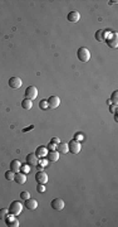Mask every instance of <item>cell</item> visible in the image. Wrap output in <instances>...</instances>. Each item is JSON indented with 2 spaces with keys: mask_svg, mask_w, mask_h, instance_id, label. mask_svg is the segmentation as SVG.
I'll list each match as a JSON object with an SVG mask.
<instances>
[{
  "mask_svg": "<svg viewBox=\"0 0 118 227\" xmlns=\"http://www.w3.org/2000/svg\"><path fill=\"white\" fill-rule=\"evenodd\" d=\"M9 215H13V216H19L21 213L23 211V203L20 201H13L10 203V206H9Z\"/></svg>",
  "mask_w": 118,
  "mask_h": 227,
  "instance_id": "obj_1",
  "label": "cell"
},
{
  "mask_svg": "<svg viewBox=\"0 0 118 227\" xmlns=\"http://www.w3.org/2000/svg\"><path fill=\"white\" fill-rule=\"evenodd\" d=\"M77 57L81 62L87 63L88 61L91 59V52H89L86 47H81V48L77 51Z\"/></svg>",
  "mask_w": 118,
  "mask_h": 227,
  "instance_id": "obj_2",
  "label": "cell"
},
{
  "mask_svg": "<svg viewBox=\"0 0 118 227\" xmlns=\"http://www.w3.org/2000/svg\"><path fill=\"white\" fill-rule=\"evenodd\" d=\"M68 148H69V151L72 154H79L81 153V150H82V144H81V141L72 140L68 144Z\"/></svg>",
  "mask_w": 118,
  "mask_h": 227,
  "instance_id": "obj_3",
  "label": "cell"
},
{
  "mask_svg": "<svg viewBox=\"0 0 118 227\" xmlns=\"http://www.w3.org/2000/svg\"><path fill=\"white\" fill-rule=\"evenodd\" d=\"M24 95H25V98L33 101V100H34V98H36V96H38V90H36L35 86H29V87H26Z\"/></svg>",
  "mask_w": 118,
  "mask_h": 227,
  "instance_id": "obj_4",
  "label": "cell"
},
{
  "mask_svg": "<svg viewBox=\"0 0 118 227\" xmlns=\"http://www.w3.org/2000/svg\"><path fill=\"white\" fill-rule=\"evenodd\" d=\"M26 164H29L30 167H36L39 164V157L35 153H30L26 155Z\"/></svg>",
  "mask_w": 118,
  "mask_h": 227,
  "instance_id": "obj_5",
  "label": "cell"
},
{
  "mask_svg": "<svg viewBox=\"0 0 118 227\" xmlns=\"http://www.w3.org/2000/svg\"><path fill=\"white\" fill-rule=\"evenodd\" d=\"M35 181L39 184H46V182H48V174L43 172V170H38V173L35 174Z\"/></svg>",
  "mask_w": 118,
  "mask_h": 227,
  "instance_id": "obj_6",
  "label": "cell"
},
{
  "mask_svg": "<svg viewBox=\"0 0 118 227\" xmlns=\"http://www.w3.org/2000/svg\"><path fill=\"white\" fill-rule=\"evenodd\" d=\"M50 206L55 211H62L65 205H64V201L62 200V198H54V200L50 202Z\"/></svg>",
  "mask_w": 118,
  "mask_h": 227,
  "instance_id": "obj_7",
  "label": "cell"
},
{
  "mask_svg": "<svg viewBox=\"0 0 118 227\" xmlns=\"http://www.w3.org/2000/svg\"><path fill=\"white\" fill-rule=\"evenodd\" d=\"M21 85H23V81H21V78H19V77H11L10 80H9V86H10L11 88H14V90L20 88Z\"/></svg>",
  "mask_w": 118,
  "mask_h": 227,
  "instance_id": "obj_8",
  "label": "cell"
},
{
  "mask_svg": "<svg viewBox=\"0 0 118 227\" xmlns=\"http://www.w3.org/2000/svg\"><path fill=\"white\" fill-rule=\"evenodd\" d=\"M46 101H48L49 108H56V107L60 105V98H59L58 96H50Z\"/></svg>",
  "mask_w": 118,
  "mask_h": 227,
  "instance_id": "obj_9",
  "label": "cell"
},
{
  "mask_svg": "<svg viewBox=\"0 0 118 227\" xmlns=\"http://www.w3.org/2000/svg\"><path fill=\"white\" fill-rule=\"evenodd\" d=\"M14 181H15V183H18V184H25V182H26V174L23 173V172L15 173V176H14Z\"/></svg>",
  "mask_w": 118,
  "mask_h": 227,
  "instance_id": "obj_10",
  "label": "cell"
},
{
  "mask_svg": "<svg viewBox=\"0 0 118 227\" xmlns=\"http://www.w3.org/2000/svg\"><path fill=\"white\" fill-rule=\"evenodd\" d=\"M67 19L70 23H78L79 20H81V14H79L78 12L73 10V12H70L67 15Z\"/></svg>",
  "mask_w": 118,
  "mask_h": 227,
  "instance_id": "obj_11",
  "label": "cell"
},
{
  "mask_svg": "<svg viewBox=\"0 0 118 227\" xmlns=\"http://www.w3.org/2000/svg\"><path fill=\"white\" fill-rule=\"evenodd\" d=\"M24 206L25 208H28V210H35V208L38 207V201L34 200V198H28V200H25V203H24Z\"/></svg>",
  "mask_w": 118,
  "mask_h": 227,
  "instance_id": "obj_12",
  "label": "cell"
},
{
  "mask_svg": "<svg viewBox=\"0 0 118 227\" xmlns=\"http://www.w3.org/2000/svg\"><path fill=\"white\" fill-rule=\"evenodd\" d=\"M5 221H6V225L9 227H18L19 226V221L15 218V216H13V215H10V216L8 215Z\"/></svg>",
  "mask_w": 118,
  "mask_h": 227,
  "instance_id": "obj_13",
  "label": "cell"
},
{
  "mask_svg": "<svg viewBox=\"0 0 118 227\" xmlns=\"http://www.w3.org/2000/svg\"><path fill=\"white\" fill-rule=\"evenodd\" d=\"M46 159L49 160V163H55V162H58V159H59V153L56 150H53V151H48V154H46Z\"/></svg>",
  "mask_w": 118,
  "mask_h": 227,
  "instance_id": "obj_14",
  "label": "cell"
},
{
  "mask_svg": "<svg viewBox=\"0 0 118 227\" xmlns=\"http://www.w3.org/2000/svg\"><path fill=\"white\" fill-rule=\"evenodd\" d=\"M56 151L59 154H67L69 151V148H68V143H58L56 144Z\"/></svg>",
  "mask_w": 118,
  "mask_h": 227,
  "instance_id": "obj_15",
  "label": "cell"
},
{
  "mask_svg": "<svg viewBox=\"0 0 118 227\" xmlns=\"http://www.w3.org/2000/svg\"><path fill=\"white\" fill-rule=\"evenodd\" d=\"M35 154L39 158H45L46 154H48V148H46V146H38L36 150H35Z\"/></svg>",
  "mask_w": 118,
  "mask_h": 227,
  "instance_id": "obj_16",
  "label": "cell"
},
{
  "mask_svg": "<svg viewBox=\"0 0 118 227\" xmlns=\"http://www.w3.org/2000/svg\"><path fill=\"white\" fill-rule=\"evenodd\" d=\"M20 167H21V163L19 162V160H16V159L11 160V163H10V170L11 172H14V173L20 172Z\"/></svg>",
  "mask_w": 118,
  "mask_h": 227,
  "instance_id": "obj_17",
  "label": "cell"
},
{
  "mask_svg": "<svg viewBox=\"0 0 118 227\" xmlns=\"http://www.w3.org/2000/svg\"><path fill=\"white\" fill-rule=\"evenodd\" d=\"M107 44H108V47H112V48H117V47H118L117 33H114V34H113V38H112V39H108V40H107Z\"/></svg>",
  "mask_w": 118,
  "mask_h": 227,
  "instance_id": "obj_18",
  "label": "cell"
},
{
  "mask_svg": "<svg viewBox=\"0 0 118 227\" xmlns=\"http://www.w3.org/2000/svg\"><path fill=\"white\" fill-rule=\"evenodd\" d=\"M21 107L24 108V110H30V108L33 107V102H31V100H28V98H24V100L21 101Z\"/></svg>",
  "mask_w": 118,
  "mask_h": 227,
  "instance_id": "obj_19",
  "label": "cell"
},
{
  "mask_svg": "<svg viewBox=\"0 0 118 227\" xmlns=\"http://www.w3.org/2000/svg\"><path fill=\"white\" fill-rule=\"evenodd\" d=\"M103 34H104V30H97L96 32V39L98 40V42H102L103 39H104V37H103Z\"/></svg>",
  "mask_w": 118,
  "mask_h": 227,
  "instance_id": "obj_20",
  "label": "cell"
},
{
  "mask_svg": "<svg viewBox=\"0 0 118 227\" xmlns=\"http://www.w3.org/2000/svg\"><path fill=\"white\" fill-rule=\"evenodd\" d=\"M8 215H9V210H6V208H0V220H5Z\"/></svg>",
  "mask_w": 118,
  "mask_h": 227,
  "instance_id": "obj_21",
  "label": "cell"
},
{
  "mask_svg": "<svg viewBox=\"0 0 118 227\" xmlns=\"http://www.w3.org/2000/svg\"><path fill=\"white\" fill-rule=\"evenodd\" d=\"M14 176H15V173L11 172V170H8V172L5 173V178L8 179V181H14Z\"/></svg>",
  "mask_w": 118,
  "mask_h": 227,
  "instance_id": "obj_22",
  "label": "cell"
},
{
  "mask_svg": "<svg viewBox=\"0 0 118 227\" xmlns=\"http://www.w3.org/2000/svg\"><path fill=\"white\" fill-rule=\"evenodd\" d=\"M112 103L113 105H117L118 103V92L117 91H114L112 93Z\"/></svg>",
  "mask_w": 118,
  "mask_h": 227,
  "instance_id": "obj_23",
  "label": "cell"
},
{
  "mask_svg": "<svg viewBox=\"0 0 118 227\" xmlns=\"http://www.w3.org/2000/svg\"><path fill=\"white\" fill-rule=\"evenodd\" d=\"M39 107H40V108H43V110H46V108H49V106H48V101H46V100H41L40 103H39Z\"/></svg>",
  "mask_w": 118,
  "mask_h": 227,
  "instance_id": "obj_24",
  "label": "cell"
},
{
  "mask_svg": "<svg viewBox=\"0 0 118 227\" xmlns=\"http://www.w3.org/2000/svg\"><path fill=\"white\" fill-rule=\"evenodd\" d=\"M29 170H30V165L29 164H24V165H21V167H20V172L25 173V174L29 172Z\"/></svg>",
  "mask_w": 118,
  "mask_h": 227,
  "instance_id": "obj_25",
  "label": "cell"
},
{
  "mask_svg": "<svg viewBox=\"0 0 118 227\" xmlns=\"http://www.w3.org/2000/svg\"><path fill=\"white\" fill-rule=\"evenodd\" d=\"M45 186H44V184H39V183H38V186H36V191L38 192H39V193H43V192H45Z\"/></svg>",
  "mask_w": 118,
  "mask_h": 227,
  "instance_id": "obj_26",
  "label": "cell"
},
{
  "mask_svg": "<svg viewBox=\"0 0 118 227\" xmlns=\"http://www.w3.org/2000/svg\"><path fill=\"white\" fill-rule=\"evenodd\" d=\"M20 198H23V200H28V198H30V194L26 191H24V192L20 193Z\"/></svg>",
  "mask_w": 118,
  "mask_h": 227,
  "instance_id": "obj_27",
  "label": "cell"
},
{
  "mask_svg": "<svg viewBox=\"0 0 118 227\" xmlns=\"http://www.w3.org/2000/svg\"><path fill=\"white\" fill-rule=\"evenodd\" d=\"M39 162H40V164L43 165V167H46V165L49 164V160H48V159H41V160H39Z\"/></svg>",
  "mask_w": 118,
  "mask_h": 227,
  "instance_id": "obj_28",
  "label": "cell"
},
{
  "mask_svg": "<svg viewBox=\"0 0 118 227\" xmlns=\"http://www.w3.org/2000/svg\"><path fill=\"white\" fill-rule=\"evenodd\" d=\"M83 139V135L81 134V132H78L77 135H75V139L74 140H77V141H79V140H82Z\"/></svg>",
  "mask_w": 118,
  "mask_h": 227,
  "instance_id": "obj_29",
  "label": "cell"
},
{
  "mask_svg": "<svg viewBox=\"0 0 118 227\" xmlns=\"http://www.w3.org/2000/svg\"><path fill=\"white\" fill-rule=\"evenodd\" d=\"M55 148H56V146L53 144V143H50L49 145H48V149L50 150V151H53V150H55Z\"/></svg>",
  "mask_w": 118,
  "mask_h": 227,
  "instance_id": "obj_30",
  "label": "cell"
},
{
  "mask_svg": "<svg viewBox=\"0 0 118 227\" xmlns=\"http://www.w3.org/2000/svg\"><path fill=\"white\" fill-rule=\"evenodd\" d=\"M109 110H111L112 112L117 114V105H113V106H111V107H109Z\"/></svg>",
  "mask_w": 118,
  "mask_h": 227,
  "instance_id": "obj_31",
  "label": "cell"
},
{
  "mask_svg": "<svg viewBox=\"0 0 118 227\" xmlns=\"http://www.w3.org/2000/svg\"><path fill=\"white\" fill-rule=\"evenodd\" d=\"M51 143H56V144H58V143H60V140L58 138H53V139H51Z\"/></svg>",
  "mask_w": 118,
  "mask_h": 227,
  "instance_id": "obj_32",
  "label": "cell"
},
{
  "mask_svg": "<svg viewBox=\"0 0 118 227\" xmlns=\"http://www.w3.org/2000/svg\"><path fill=\"white\" fill-rule=\"evenodd\" d=\"M36 168H38V170H43L44 167H43V165H39V164H38V165H36Z\"/></svg>",
  "mask_w": 118,
  "mask_h": 227,
  "instance_id": "obj_33",
  "label": "cell"
}]
</instances>
